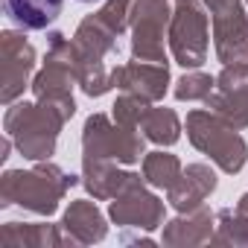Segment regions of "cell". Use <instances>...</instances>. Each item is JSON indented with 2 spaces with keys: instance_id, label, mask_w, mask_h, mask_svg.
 <instances>
[{
  "instance_id": "19",
  "label": "cell",
  "mask_w": 248,
  "mask_h": 248,
  "mask_svg": "<svg viewBox=\"0 0 248 248\" xmlns=\"http://www.w3.org/2000/svg\"><path fill=\"white\" fill-rule=\"evenodd\" d=\"M64 0H6V15L21 30H47L62 15Z\"/></svg>"
},
{
  "instance_id": "5",
  "label": "cell",
  "mask_w": 248,
  "mask_h": 248,
  "mask_svg": "<svg viewBox=\"0 0 248 248\" xmlns=\"http://www.w3.org/2000/svg\"><path fill=\"white\" fill-rule=\"evenodd\" d=\"M73 85L76 70H73V38L64 32H50L47 35V56L41 70L32 76V93L38 102H47L59 108L67 120L76 114V99H73Z\"/></svg>"
},
{
  "instance_id": "14",
  "label": "cell",
  "mask_w": 248,
  "mask_h": 248,
  "mask_svg": "<svg viewBox=\"0 0 248 248\" xmlns=\"http://www.w3.org/2000/svg\"><path fill=\"white\" fill-rule=\"evenodd\" d=\"M216 231V213L202 204L190 213H178L175 219L164 222V236L161 242L170 248H193V245H207Z\"/></svg>"
},
{
  "instance_id": "13",
  "label": "cell",
  "mask_w": 248,
  "mask_h": 248,
  "mask_svg": "<svg viewBox=\"0 0 248 248\" xmlns=\"http://www.w3.org/2000/svg\"><path fill=\"white\" fill-rule=\"evenodd\" d=\"M114 88L135 93L146 102H158L170 91V64L158 62H129V64H114Z\"/></svg>"
},
{
  "instance_id": "12",
  "label": "cell",
  "mask_w": 248,
  "mask_h": 248,
  "mask_svg": "<svg viewBox=\"0 0 248 248\" xmlns=\"http://www.w3.org/2000/svg\"><path fill=\"white\" fill-rule=\"evenodd\" d=\"M204 105L225 117L231 126L248 129V64H225Z\"/></svg>"
},
{
  "instance_id": "23",
  "label": "cell",
  "mask_w": 248,
  "mask_h": 248,
  "mask_svg": "<svg viewBox=\"0 0 248 248\" xmlns=\"http://www.w3.org/2000/svg\"><path fill=\"white\" fill-rule=\"evenodd\" d=\"M213 88H216V76L202 73V70H190V73H184V76L175 82L172 93H175L178 102H196V99L204 102V99L213 93Z\"/></svg>"
},
{
  "instance_id": "8",
  "label": "cell",
  "mask_w": 248,
  "mask_h": 248,
  "mask_svg": "<svg viewBox=\"0 0 248 248\" xmlns=\"http://www.w3.org/2000/svg\"><path fill=\"white\" fill-rule=\"evenodd\" d=\"M172 6L167 0H135L129 30H132V59L167 64L164 38L170 32Z\"/></svg>"
},
{
  "instance_id": "16",
  "label": "cell",
  "mask_w": 248,
  "mask_h": 248,
  "mask_svg": "<svg viewBox=\"0 0 248 248\" xmlns=\"http://www.w3.org/2000/svg\"><path fill=\"white\" fill-rule=\"evenodd\" d=\"M140 181H146V178H140L138 172L120 170L117 161H91V164H82V184H85V190L96 202H111L120 193H126L129 187L140 184Z\"/></svg>"
},
{
  "instance_id": "9",
  "label": "cell",
  "mask_w": 248,
  "mask_h": 248,
  "mask_svg": "<svg viewBox=\"0 0 248 248\" xmlns=\"http://www.w3.org/2000/svg\"><path fill=\"white\" fill-rule=\"evenodd\" d=\"M213 50L222 64H248V15L242 0H213Z\"/></svg>"
},
{
  "instance_id": "6",
  "label": "cell",
  "mask_w": 248,
  "mask_h": 248,
  "mask_svg": "<svg viewBox=\"0 0 248 248\" xmlns=\"http://www.w3.org/2000/svg\"><path fill=\"white\" fill-rule=\"evenodd\" d=\"M143 135L138 129L120 126L108 114H91L82 126V164L91 161H117V164H138L143 149Z\"/></svg>"
},
{
  "instance_id": "15",
  "label": "cell",
  "mask_w": 248,
  "mask_h": 248,
  "mask_svg": "<svg viewBox=\"0 0 248 248\" xmlns=\"http://www.w3.org/2000/svg\"><path fill=\"white\" fill-rule=\"evenodd\" d=\"M216 190V172L210 170V164H190L181 178L167 190V202L178 210V213H190L196 207L204 204V199H210Z\"/></svg>"
},
{
  "instance_id": "4",
  "label": "cell",
  "mask_w": 248,
  "mask_h": 248,
  "mask_svg": "<svg viewBox=\"0 0 248 248\" xmlns=\"http://www.w3.org/2000/svg\"><path fill=\"white\" fill-rule=\"evenodd\" d=\"M187 138L202 155H207L228 175H236L248 161V143L242 140L239 129L210 108L207 111L196 108L187 114Z\"/></svg>"
},
{
  "instance_id": "28",
  "label": "cell",
  "mask_w": 248,
  "mask_h": 248,
  "mask_svg": "<svg viewBox=\"0 0 248 248\" xmlns=\"http://www.w3.org/2000/svg\"><path fill=\"white\" fill-rule=\"evenodd\" d=\"M245 3H248V0H245Z\"/></svg>"
},
{
  "instance_id": "11",
  "label": "cell",
  "mask_w": 248,
  "mask_h": 248,
  "mask_svg": "<svg viewBox=\"0 0 248 248\" xmlns=\"http://www.w3.org/2000/svg\"><path fill=\"white\" fill-rule=\"evenodd\" d=\"M108 216L120 228H135V231L149 233V231L164 228V222H167V204L152 190H146V181H140V184L129 187L126 193H120L117 199H111Z\"/></svg>"
},
{
  "instance_id": "17",
  "label": "cell",
  "mask_w": 248,
  "mask_h": 248,
  "mask_svg": "<svg viewBox=\"0 0 248 248\" xmlns=\"http://www.w3.org/2000/svg\"><path fill=\"white\" fill-rule=\"evenodd\" d=\"M62 231L70 245H93V242L105 239L108 225H105V216L96 207V202L76 199V202H70V207L62 216Z\"/></svg>"
},
{
  "instance_id": "1",
  "label": "cell",
  "mask_w": 248,
  "mask_h": 248,
  "mask_svg": "<svg viewBox=\"0 0 248 248\" xmlns=\"http://www.w3.org/2000/svg\"><path fill=\"white\" fill-rule=\"evenodd\" d=\"M76 187V175L64 172L59 164L35 161L30 170H6L0 178V207H21L38 216H53L67 196V190Z\"/></svg>"
},
{
  "instance_id": "3",
  "label": "cell",
  "mask_w": 248,
  "mask_h": 248,
  "mask_svg": "<svg viewBox=\"0 0 248 248\" xmlns=\"http://www.w3.org/2000/svg\"><path fill=\"white\" fill-rule=\"evenodd\" d=\"M67 117L47 102H12L3 114V132L27 161H50Z\"/></svg>"
},
{
  "instance_id": "24",
  "label": "cell",
  "mask_w": 248,
  "mask_h": 248,
  "mask_svg": "<svg viewBox=\"0 0 248 248\" xmlns=\"http://www.w3.org/2000/svg\"><path fill=\"white\" fill-rule=\"evenodd\" d=\"M149 105H152V102H146V99H140V96H135V93H126V91H123V93L117 96V102L111 105V117H114V123H120V126L140 129V120H143V114H146Z\"/></svg>"
},
{
  "instance_id": "10",
  "label": "cell",
  "mask_w": 248,
  "mask_h": 248,
  "mask_svg": "<svg viewBox=\"0 0 248 248\" xmlns=\"http://www.w3.org/2000/svg\"><path fill=\"white\" fill-rule=\"evenodd\" d=\"M35 70V47L24 38V32L3 30L0 32V102L12 105L32 82Z\"/></svg>"
},
{
  "instance_id": "22",
  "label": "cell",
  "mask_w": 248,
  "mask_h": 248,
  "mask_svg": "<svg viewBox=\"0 0 248 248\" xmlns=\"http://www.w3.org/2000/svg\"><path fill=\"white\" fill-rule=\"evenodd\" d=\"M181 172H184V167H181V161L172 152L158 149V152H146L143 155V178H146L149 187L170 190L181 178Z\"/></svg>"
},
{
  "instance_id": "21",
  "label": "cell",
  "mask_w": 248,
  "mask_h": 248,
  "mask_svg": "<svg viewBox=\"0 0 248 248\" xmlns=\"http://www.w3.org/2000/svg\"><path fill=\"white\" fill-rule=\"evenodd\" d=\"M140 132H143L146 140H152L158 146H172L181 138V120H178V114L172 108L149 105L143 120H140Z\"/></svg>"
},
{
  "instance_id": "7",
  "label": "cell",
  "mask_w": 248,
  "mask_h": 248,
  "mask_svg": "<svg viewBox=\"0 0 248 248\" xmlns=\"http://www.w3.org/2000/svg\"><path fill=\"white\" fill-rule=\"evenodd\" d=\"M170 53L172 59L196 70L207 62V47H210V24L204 12V0H172V18H170Z\"/></svg>"
},
{
  "instance_id": "20",
  "label": "cell",
  "mask_w": 248,
  "mask_h": 248,
  "mask_svg": "<svg viewBox=\"0 0 248 248\" xmlns=\"http://www.w3.org/2000/svg\"><path fill=\"white\" fill-rule=\"evenodd\" d=\"M210 242L248 248V193L239 196L236 207H222L216 213V231H213Z\"/></svg>"
},
{
  "instance_id": "27",
  "label": "cell",
  "mask_w": 248,
  "mask_h": 248,
  "mask_svg": "<svg viewBox=\"0 0 248 248\" xmlns=\"http://www.w3.org/2000/svg\"><path fill=\"white\" fill-rule=\"evenodd\" d=\"M210 3H213V0H204V6H210Z\"/></svg>"
},
{
  "instance_id": "2",
  "label": "cell",
  "mask_w": 248,
  "mask_h": 248,
  "mask_svg": "<svg viewBox=\"0 0 248 248\" xmlns=\"http://www.w3.org/2000/svg\"><path fill=\"white\" fill-rule=\"evenodd\" d=\"M117 32H111L96 15L82 18L73 32V70L76 82L88 96H105L114 88V64L117 56Z\"/></svg>"
},
{
  "instance_id": "25",
  "label": "cell",
  "mask_w": 248,
  "mask_h": 248,
  "mask_svg": "<svg viewBox=\"0 0 248 248\" xmlns=\"http://www.w3.org/2000/svg\"><path fill=\"white\" fill-rule=\"evenodd\" d=\"M132 6H135V0H105V3L93 12L111 32L123 35L129 30V18H132Z\"/></svg>"
},
{
  "instance_id": "18",
  "label": "cell",
  "mask_w": 248,
  "mask_h": 248,
  "mask_svg": "<svg viewBox=\"0 0 248 248\" xmlns=\"http://www.w3.org/2000/svg\"><path fill=\"white\" fill-rule=\"evenodd\" d=\"M0 239L12 248H59L70 245L62 225L50 222H6L0 228Z\"/></svg>"
},
{
  "instance_id": "26",
  "label": "cell",
  "mask_w": 248,
  "mask_h": 248,
  "mask_svg": "<svg viewBox=\"0 0 248 248\" xmlns=\"http://www.w3.org/2000/svg\"><path fill=\"white\" fill-rule=\"evenodd\" d=\"M79 3H96V0H79Z\"/></svg>"
}]
</instances>
